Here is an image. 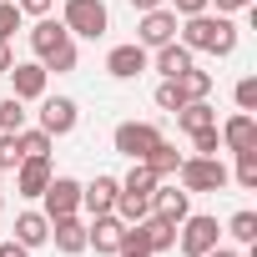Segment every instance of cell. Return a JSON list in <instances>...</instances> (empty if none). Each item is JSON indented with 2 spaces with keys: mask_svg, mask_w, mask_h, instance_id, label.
Instances as JSON below:
<instances>
[{
  "mask_svg": "<svg viewBox=\"0 0 257 257\" xmlns=\"http://www.w3.org/2000/svg\"><path fill=\"white\" fill-rule=\"evenodd\" d=\"M177 41L197 56H232L237 51V41H242V26L232 21V16H212V11H202V16H187L182 26H177Z\"/></svg>",
  "mask_w": 257,
  "mask_h": 257,
  "instance_id": "6da1fadb",
  "label": "cell"
},
{
  "mask_svg": "<svg viewBox=\"0 0 257 257\" xmlns=\"http://www.w3.org/2000/svg\"><path fill=\"white\" fill-rule=\"evenodd\" d=\"M31 51H36V61L46 66V71H56V76H66V71H76V61H81V51H76V36L56 21V16H41L31 31Z\"/></svg>",
  "mask_w": 257,
  "mask_h": 257,
  "instance_id": "7a4b0ae2",
  "label": "cell"
},
{
  "mask_svg": "<svg viewBox=\"0 0 257 257\" xmlns=\"http://www.w3.org/2000/svg\"><path fill=\"white\" fill-rule=\"evenodd\" d=\"M61 26L81 41H101L111 31V11H106V0H66L61 6Z\"/></svg>",
  "mask_w": 257,
  "mask_h": 257,
  "instance_id": "3957f363",
  "label": "cell"
},
{
  "mask_svg": "<svg viewBox=\"0 0 257 257\" xmlns=\"http://www.w3.org/2000/svg\"><path fill=\"white\" fill-rule=\"evenodd\" d=\"M217 242H222V222H217V217L187 212V217L177 222V252H182V257H202V252H212Z\"/></svg>",
  "mask_w": 257,
  "mask_h": 257,
  "instance_id": "277c9868",
  "label": "cell"
},
{
  "mask_svg": "<svg viewBox=\"0 0 257 257\" xmlns=\"http://www.w3.org/2000/svg\"><path fill=\"white\" fill-rule=\"evenodd\" d=\"M177 182H182V187L197 197V192H222V187L232 182V172L222 167V157H182Z\"/></svg>",
  "mask_w": 257,
  "mask_h": 257,
  "instance_id": "5b68a950",
  "label": "cell"
},
{
  "mask_svg": "<svg viewBox=\"0 0 257 257\" xmlns=\"http://www.w3.org/2000/svg\"><path fill=\"white\" fill-rule=\"evenodd\" d=\"M121 247H142V252H172L177 247V222H167V217H142V222H132V227H126V242Z\"/></svg>",
  "mask_w": 257,
  "mask_h": 257,
  "instance_id": "8992f818",
  "label": "cell"
},
{
  "mask_svg": "<svg viewBox=\"0 0 257 257\" xmlns=\"http://www.w3.org/2000/svg\"><path fill=\"white\" fill-rule=\"evenodd\" d=\"M162 142V126H152V121H121L116 132H111V147L126 157V162H147V152Z\"/></svg>",
  "mask_w": 257,
  "mask_h": 257,
  "instance_id": "52a82bcc",
  "label": "cell"
},
{
  "mask_svg": "<svg viewBox=\"0 0 257 257\" xmlns=\"http://www.w3.org/2000/svg\"><path fill=\"white\" fill-rule=\"evenodd\" d=\"M177 11L172 6H157V11H142V21H137V46H147V51H157V46H167V41H177Z\"/></svg>",
  "mask_w": 257,
  "mask_h": 257,
  "instance_id": "ba28073f",
  "label": "cell"
},
{
  "mask_svg": "<svg viewBox=\"0 0 257 257\" xmlns=\"http://www.w3.org/2000/svg\"><path fill=\"white\" fill-rule=\"evenodd\" d=\"M41 132L46 137H71L76 132V121H81V106L71 96H41Z\"/></svg>",
  "mask_w": 257,
  "mask_h": 257,
  "instance_id": "9c48e42d",
  "label": "cell"
},
{
  "mask_svg": "<svg viewBox=\"0 0 257 257\" xmlns=\"http://www.w3.org/2000/svg\"><path fill=\"white\" fill-rule=\"evenodd\" d=\"M147 66H152V51L137 46V41H126V46H111V51H106V76H111V81H137Z\"/></svg>",
  "mask_w": 257,
  "mask_h": 257,
  "instance_id": "30bf717a",
  "label": "cell"
},
{
  "mask_svg": "<svg viewBox=\"0 0 257 257\" xmlns=\"http://www.w3.org/2000/svg\"><path fill=\"white\" fill-rule=\"evenodd\" d=\"M41 202H46V207H41L46 217H71V212H81V182H76V177H61V172H56V177L46 182Z\"/></svg>",
  "mask_w": 257,
  "mask_h": 257,
  "instance_id": "8fae6325",
  "label": "cell"
},
{
  "mask_svg": "<svg viewBox=\"0 0 257 257\" xmlns=\"http://www.w3.org/2000/svg\"><path fill=\"white\" fill-rule=\"evenodd\" d=\"M121 242H126V222H121L116 212H101V217L86 222V247H96L101 257H116Z\"/></svg>",
  "mask_w": 257,
  "mask_h": 257,
  "instance_id": "7c38bea8",
  "label": "cell"
},
{
  "mask_svg": "<svg viewBox=\"0 0 257 257\" xmlns=\"http://www.w3.org/2000/svg\"><path fill=\"white\" fill-rule=\"evenodd\" d=\"M217 137H222V152H252L257 147V116L252 111H232L222 126H217Z\"/></svg>",
  "mask_w": 257,
  "mask_h": 257,
  "instance_id": "4fadbf2b",
  "label": "cell"
},
{
  "mask_svg": "<svg viewBox=\"0 0 257 257\" xmlns=\"http://www.w3.org/2000/svg\"><path fill=\"white\" fill-rule=\"evenodd\" d=\"M6 76H11V96H21V101H41L46 96V81H51V71L41 61H16Z\"/></svg>",
  "mask_w": 257,
  "mask_h": 257,
  "instance_id": "5bb4252c",
  "label": "cell"
},
{
  "mask_svg": "<svg viewBox=\"0 0 257 257\" xmlns=\"http://www.w3.org/2000/svg\"><path fill=\"white\" fill-rule=\"evenodd\" d=\"M116 192H121V182L106 177V172H96L91 182H81V212H86V217L111 212V207H116Z\"/></svg>",
  "mask_w": 257,
  "mask_h": 257,
  "instance_id": "9a60e30c",
  "label": "cell"
},
{
  "mask_svg": "<svg viewBox=\"0 0 257 257\" xmlns=\"http://www.w3.org/2000/svg\"><path fill=\"white\" fill-rule=\"evenodd\" d=\"M152 212L157 217H167V222H182L187 212H192V192L172 177V182H157V192H152Z\"/></svg>",
  "mask_w": 257,
  "mask_h": 257,
  "instance_id": "2e32d148",
  "label": "cell"
},
{
  "mask_svg": "<svg viewBox=\"0 0 257 257\" xmlns=\"http://www.w3.org/2000/svg\"><path fill=\"white\" fill-rule=\"evenodd\" d=\"M51 242L61 257H81L86 252V217L71 212V217H51Z\"/></svg>",
  "mask_w": 257,
  "mask_h": 257,
  "instance_id": "e0dca14e",
  "label": "cell"
},
{
  "mask_svg": "<svg viewBox=\"0 0 257 257\" xmlns=\"http://www.w3.org/2000/svg\"><path fill=\"white\" fill-rule=\"evenodd\" d=\"M56 177V167H51V157H21V167H16V192L21 197H41L46 192V182Z\"/></svg>",
  "mask_w": 257,
  "mask_h": 257,
  "instance_id": "ac0fdd59",
  "label": "cell"
},
{
  "mask_svg": "<svg viewBox=\"0 0 257 257\" xmlns=\"http://www.w3.org/2000/svg\"><path fill=\"white\" fill-rule=\"evenodd\" d=\"M192 61H197V56H192L182 41H167V46H157V51H152V66L162 71V81H177V76H182Z\"/></svg>",
  "mask_w": 257,
  "mask_h": 257,
  "instance_id": "d6986e66",
  "label": "cell"
},
{
  "mask_svg": "<svg viewBox=\"0 0 257 257\" xmlns=\"http://www.w3.org/2000/svg\"><path fill=\"white\" fill-rule=\"evenodd\" d=\"M16 242L31 247V252L46 247V242H51V217H46V212H21V217H16Z\"/></svg>",
  "mask_w": 257,
  "mask_h": 257,
  "instance_id": "ffe728a7",
  "label": "cell"
},
{
  "mask_svg": "<svg viewBox=\"0 0 257 257\" xmlns=\"http://www.w3.org/2000/svg\"><path fill=\"white\" fill-rule=\"evenodd\" d=\"M177 167H182V152H177V147L162 137V142L147 152V172H152L157 182H172V177H177Z\"/></svg>",
  "mask_w": 257,
  "mask_h": 257,
  "instance_id": "44dd1931",
  "label": "cell"
},
{
  "mask_svg": "<svg viewBox=\"0 0 257 257\" xmlns=\"http://www.w3.org/2000/svg\"><path fill=\"white\" fill-rule=\"evenodd\" d=\"M177 126L192 137V132H202V126H217V106L212 101H187L182 111H177Z\"/></svg>",
  "mask_w": 257,
  "mask_h": 257,
  "instance_id": "7402d4cb",
  "label": "cell"
},
{
  "mask_svg": "<svg viewBox=\"0 0 257 257\" xmlns=\"http://www.w3.org/2000/svg\"><path fill=\"white\" fill-rule=\"evenodd\" d=\"M177 86H182V96H187V101H207V96H212V71H202V66L192 61V66L177 76Z\"/></svg>",
  "mask_w": 257,
  "mask_h": 257,
  "instance_id": "603a6c76",
  "label": "cell"
},
{
  "mask_svg": "<svg viewBox=\"0 0 257 257\" xmlns=\"http://www.w3.org/2000/svg\"><path fill=\"white\" fill-rule=\"evenodd\" d=\"M126 227L132 222H142V217H152V197H137V192H116V207H111Z\"/></svg>",
  "mask_w": 257,
  "mask_h": 257,
  "instance_id": "cb8c5ba5",
  "label": "cell"
},
{
  "mask_svg": "<svg viewBox=\"0 0 257 257\" xmlns=\"http://www.w3.org/2000/svg\"><path fill=\"white\" fill-rule=\"evenodd\" d=\"M16 147H21V157H51L56 137H46L41 126H21V132H16Z\"/></svg>",
  "mask_w": 257,
  "mask_h": 257,
  "instance_id": "d4e9b609",
  "label": "cell"
},
{
  "mask_svg": "<svg viewBox=\"0 0 257 257\" xmlns=\"http://www.w3.org/2000/svg\"><path fill=\"white\" fill-rule=\"evenodd\" d=\"M222 232H227L232 242H242V247H252V242H257V212H247V207H242V212H232Z\"/></svg>",
  "mask_w": 257,
  "mask_h": 257,
  "instance_id": "484cf974",
  "label": "cell"
},
{
  "mask_svg": "<svg viewBox=\"0 0 257 257\" xmlns=\"http://www.w3.org/2000/svg\"><path fill=\"white\" fill-rule=\"evenodd\" d=\"M116 182H121V192H137V197H152L157 192V177L147 172V162H132V172L116 177Z\"/></svg>",
  "mask_w": 257,
  "mask_h": 257,
  "instance_id": "4316f807",
  "label": "cell"
},
{
  "mask_svg": "<svg viewBox=\"0 0 257 257\" xmlns=\"http://www.w3.org/2000/svg\"><path fill=\"white\" fill-rule=\"evenodd\" d=\"M26 101L21 96H6V101H0V132H21V126H26Z\"/></svg>",
  "mask_w": 257,
  "mask_h": 257,
  "instance_id": "83f0119b",
  "label": "cell"
},
{
  "mask_svg": "<svg viewBox=\"0 0 257 257\" xmlns=\"http://www.w3.org/2000/svg\"><path fill=\"white\" fill-rule=\"evenodd\" d=\"M232 182H237L242 192H257V147H252V152H237V172H232Z\"/></svg>",
  "mask_w": 257,
  "mask_h": 257,
  "instance_id": "f1b7e54d",
  "label": "cell"
},
{
  "mask_svg": "<svg viewBox=\"0 0 257 257\" xmlns=\"http://www.w3.org/2000/svg\"><path fill=\"white\" fill-rule=\"evenodd\" d=\"M21 6H16V0H0V46H11L16 41V31H21Z\"/></svg>",
  "mask_w": 257,
  "mask_h": 257,
  "instance_id": "f546056e",
  "label": "cell"
},
{
  "mask_svg": "<svg viewBox=\"0 0 257 257\" xmlns=\"http://www.w3.org/2000/svg\"><path fill=\"white\" fill-rule=\"evenodd\" d=\"M192 152H197V157H222V137H217V126H202V132H192Z\"/></svg>",
  "mask_w": 257,
  "mask_h": 257,
  "instance_id": "4dcf8cb0",
  "label": "cell"
},
{
  "mask_svg": "<svg viewBox=\"0 0 257 257\" xmlns=\"http://www.w3.org/2000/svg\"><path fill=\"white\" fill-rule=\"evenodd\" d=\"M157 106L177 116V111L187 106V96H182V86H177V81H162V86H157Z\"/></svg>",
  "mask_w": 257,
  "mask_h": 257,
  "instance_id": "1f68e13d",
  "label": "cell"
},
{
  "mask_svg": "<svg viewBox=\"0 0 257 257\" xmlns=\"http://www.w3.org/2000/svg\"><path fill=\"white\" fill-rule=\"evenodd\" d=\"M232 96H237V111H257V76H242L232 86Z\"/></svg>",
  "mask_w": 257,
  "mask_h": 257,
  "instance_id": "d6a6232c",
  "label": "cell"
},
{
  "mask_svg": "<svg viewBox=\"0 0 257 257\" xmlns=\"http://www.w3.org/2000/svg\"><path fill=\"white\" fill-rule=\"evenodd\" d=\"M21 167V147H16V132H0V172H16Z\"/></svg>",
  "mask_w": 257,
  "mask_h": 257,
  "instance_id": "836d02e7",
  "label": "cell"
},
{
  "mask_svg": "<svg viewBox=\"0 0 257 257\" xmlns=\"http://www.w3.org/2000/svg\"><path fill=\"white\" fill-rule=\"evenodd\" d=\"M217 6V16H237V11H257V0H207Z\"/></svg>",
  "mask_w": 257,
  "mask_h": 257,
  "instance_id": "e575fe53",
  "label": "cell"
},
{
  "mask_svg": "<svg viewBox=\"0 0 257 257\" xmlns=\"http://www.w3.org/2000/svg\"><path fill=\"white\" fill-rule=\"evenodd\" d=\"M16 6H21V16H36V21H41V16L56 11V0H16Z\"/></svg>",
  "mask_w": 257,
  "mask_h": 257,
  "instance_id": "d590c367",
  "label": "cell"
},
{
  "mask_svg": "<svg viewBox=\"0 0 257 257\" xmlns=\"http://www.w3.org/2000/svg\"><path fill=\"white\" fill-rule=\"evenodd\" d=\"M172 11H177V21H187V16H202L212 6H207V0H172Z\"/></svg>",
  "mask_w": 257,
  "mask_h": 257,
  "instance_id": "8d00e7d4",
  "label": "cell"
},
{
  "mask_svg": "<svg viewBox=\"0 0 257 257\" xmlns=\"http://www.w3.org/2000/svg\"><path fill=\"white\" fill-rule=\"evenodd\" d=\"M0 257H31V247H21L16 237H6V242H0Z\"/></svg>",
  "mask_w": 257,
  "mask_h": 257,
  "instance_id": "74e56055",
  "label": "cell"
},
{
  "mask_svg": "<svg viewBox=\"0 0 257 257\" xmlns=\"http://www.w3.org/2000/svg\"><path fill=\"white\" fill-rule=\"evenodd\" d=\"M202 257H242V252H237V247H227V242H217V247H212V252H202Z\"/></svg>",
  "mask_w": 257,
  "mask_h": 257,
  "instance_id": "f35d334b",
  "label": "cell"
},
{
  "mask_svg": "<svg viewBox=\"0 0 257 257\" xmlns=\"http://www.w3.org/2000/svg\"><path fill=\"white\" fill-rule=\"evenodd\" d=\"M157 6H167V0H132V11L142 16V11H157Z\"/></svg>",
  "mask_w": 257,
  "mask_h": 257,
  "instance_id": "ab89813d",
  "label": "cell"
},
{
  "mask_svg": "<svg viewBox=\"0 0 257 257\" xmlns=\"http://www.w3.org/2000/svg\"><path fill=\"white\" fill-rule=\"evenodd\" d=\"M11 66H16V56H11V46H0V76H6Z\"/></svg>",
  "mask_w": 257,
  "mask_h": 257,
  "instance_id": "60d3db41",
  "label": "cell"
},
{
  "mask_svg": "<svg viewBox=\"0 0 257 257\" xmlns=\"http://www.w3.org/2000/svg\"><path fill=\"white\" fill-rule=\"evenodd\" d=\"M116 257H152V252H142V247H121Z\"/></svg>",
  "mask_w": 257,
  "mask_h": 257,
  "instance_id": "b9f144b4",
  "label": "cell"
},
{
  "mask_svg": "<svg viewBox=\"0 0 257 257\" xmlns=\"http://www.w3.org/2000/svg\"><path fill=\"white\" fill-rule=\"evenodd\" d=\"M0 212H6V197H0Z\"/></svg>",
  "mask_w": 257,
  "mask_h": 257,
  "instance_id": "7bdbcfd3",
  "label": "cell"
},
{
  "mask_svg": "<svg viewBox=\"0 0 257 257\" xmlns=\"http://www.w3.org/2000/svg\"><path fill=\"white\" fill-rule=\"evenodd\" d=\"M0 177H6V172H0Z\"/></svg>",
  "mask_w": 257,
  "mask_h": 257,
  "instance_id": "ee69618b",
  "label": "cell"
}]
</instances>
